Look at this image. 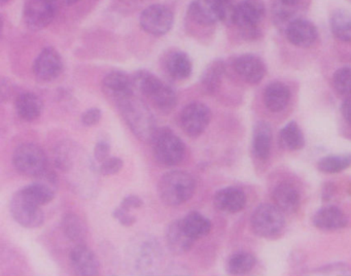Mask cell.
I'll list each match as a JSON object with an SVG mask.
<instances>
[{"mask_svg":"<svg viewBox=\"0 0 351 276\" xmlns=\"http://www.w3.org/2000/svg\"><path fill=\"white\" fill-rule=\"evenodd\" d=\"M119 109L127 126L143 142H152L158 127L153 113L147 105L134 94L119 102Z\"/></svg>","mask_w":351,"mask_h":276,"instance_id":"1","label":"cell"},{"mask_svg":"<svg viewBox=\"0 0 351 276\" xmlns=\"http://www.w3.org/2000/svg\"><path fill=\"white\" fill-rule=\"evenodd\" d=\"M158 189L163 203L168 206H180L193 197L196 181L186 171H169L160 179Z\"/></svg>","mask_w":351,"mask_h":276,"instance_id":"2","label":"cell"},{"mask_svg":"<svg viewBox=\"0 0 351 276\" xmlns=\"http://www.w3.org/2000/svg\"><path fill=\"white\" fill-rule=\"evenodd\" d=\"M151 143L156 161L163 166H176L186 156L184 141L169 128H158Z\"/></svg>","mask_w":351,"mask_h":276,"instance_id":"3","label":"cell"},{"mask_svg":"<svg viewBox=\"0 0 351 276\" xmlns=\"http://www.w3.org/2000/svg\"><path fill=\"white\" fill-rule=\"evenodd\" d=\"M13 165L20 174L36 179L48 169V158L40 146L26 142L14 150Z\"/></svg>","mask_w":351,"mask_h":276,"instance_id":"4","label":"cell"},{"mask_svg":"<svg viewBox=\"0 0 351 276\" xmlns=\"http://www.w3.org/2000/svg\"><path fill=\"white\" fill-rule=\"evenodd\" d=\"M10 211L14 220L24 228H40L45 222L42 205L28 197L22 189L12 198Z\"/></svg>","mask_w":351,"mask_h":276,"instance_id":"5","label":"cell"},{"mask_svg":"<svg viewBox=\"0 0 351 276\" xmlns=\"http://www.w3.org/2000/svg\"><path fill=\"white\" fill-rule=\"evenodd\" d=\"M234 6L221 4L215 0H194L189 5V16L195 23L210 26L221 21L232 22Z\"/></svg>","mask_w":351,"mask_h":276,"instance_id":"6","label":"cell"},{"mask_svg":"<svg viewBox=\"0 0 351 276\" xmlns=\"http://www.w3.org/2000/svg\"><path fill=\"white\" fill-rule=\"evenodd\" d=\"M252 230L258 236L272 238L285 228L283 212L272 204H262L254 210L250 220Z\"/></svg>","mask_w":351,"mask_h":276,"instance_id":"7","label":"cell"},{"mask_svg":"<svg viewBox=\"0 0 351 276\" xmlns=\"http://www.w3.org/2000/svg\"><path fill=\"white\" fill-rule=\"evenodd\" d=\"M211 119L210 108L200 101L189 103L180 113L182 130L190 137H198L208 127Z\"/></svg>","mask_w":351,"mask_h":276,"instance_id":"8","label":"cell"},{"mask_svg":"<svg viewBox=\"0 0 351 276\" xmlns=\"http://www.w3.org/2000/svg\"><path fill=\"white\" fill-rule=\"evenodd\" d=\"M58 0H26L23 18L32 30L46 28L56 16Z\"/></svg>","mask_w":351,"mask_h":276,"instance_id":"9","label":"cell"},{"mask_svg":"<svg viewBox=\"0 0 351 276\" xmlns=\"http://www.w3.org/2000/svg\"><path fill=\"white\" fill-rule=\"evenodd\" d=\"M141 28L155 36L169 32L173 25V12L164 4H153L141 12L139 18Z\"/></svg>","mask_w":351,"mask_h":276,"instance_id":"10","label":"cell"},{"mask_svg":"<svg viewBox=\"0 0 351 276\" xmlns=\"http://www.w3.org/2000/svg\"><path fill=\"white\" fill-rule=\"evenodd\" d=\"M63 64L62 57L59 51L54 47H45L36 59L34 60V76L40 82H49L56 80L62 73Z\"/></svg>","mask_w":351,"mask_h":276,"instance_id":"11","label":"cell"},{"mask_svg":"<svg viewBox=\"0 0 351 276\" xmlns=\"http://www.w3.org/2000/svg\"><path fill=\"white\" fill-rule=\"evenodd\" d=\"M58 183L56 173L47 169L43 174L36 177V181L24 187L22 191L40 205H46L56 197Z\"/></svg>","mask_w":351,"mask_h":276,"instance_id":"12","label":"cell"},{"mask_svg":"<svg viewBox=\"0 0 351 276\" xmlns=\"http://www.w3.org/2000/svg\"><path fill=\"white\" fill-rule=\"evenodd\" d=\"M266 12L263 0H243L234 6L232 23L237 25L241 31L256 28Z\"/></svg>","mask_w":351,"mask_h":276,"instance_id":"13","label":"cell"},{"mask_svg":"<svg viewBox=\"0 0 351 276\" xmlns=\"http://www.w3.org/2000/svg\"><path fill=\"white\" fill-rule=\"evenodd\" d=\"M102 90L108 98L116 101L118 104L133 95L135 90L133 78L122 70H112L104 78Z\"/></svg>","mask_w":351,"mask_h":276,"instance_id":"14","label":"cell"},{"mask_svg":"<svg viewBox=\"0 0 351 276\" xmlns=\"http://www.w3.org/2000/svg\"><path fill=\"white\" fill-rule=\"evenodd\" d=\"M71 268L77 275L93 276L99 273V260L92 249L86 245L79 244L69 253Z\"/></svg>","mask_w":351,"mask_h":276,"instance_id":"15","label":"cell"},{"mask_svg":"<svg viewBox=\"0 0 351 276\" xmlns=\"http://www.w3.org/2000/svg\"><path fill=\"white\" fill-rule=\"evenodd\" d=\"M234 69L248 84H258L266 74L264 61L254 54H244L236 58Z\"/></svg>","mask_w":351,"mask_h":276,"instance_id":"16","label":"cell"},{"mask_svg":"<svg viewBox=\"0 0 351 276\" xmlns=\"http://www.w3.org/2000/svg\"><path fill=\"white\" fill-rule=\"evenodd\" d=\"M285 35L291 45L299 47H308L315 43L317 30L310 21L295 19L285 28Z\"/></svg>","mask_w":351,"mask_h":276,"instance_id":"17","label":"cell"},{"mask_svg":"<svg viewBox=\"0 0 351 276\" xmlns=\"http://www.w3.org/2000/svg\"><path fill=\"white\" fill-rule=\"evenodd\" d=\"M168 249L174 255H184L192 249L195 239L190 236L182 226V220H176L168 225L165 231Z\"/></svg>","mask_w":351,"mask_h":276,"instance_id":"18","label":"cell"},{"mask_svg":"<svg viewBox=\"0 0 351 276\" xmlns=\"http://www.w3.org/2000/svg\"><path fill=\"white\" fill-rule=\"evenodd\" d=\"M215 207L227 214H237L246 205V196L242 189L235 187H223L213 198Z\"/></svg>","mask_w":351,"mask_h":276,"instance_id":"19","label":"cell"},{"mask_svg":"<svg viewBox=\"0 0 351 276\" xmlns=\"http://www.w3.org/2000/svg\"><path fill=\"white\" fill-rule=\"evenodd\" d=\"M135 251L132 257L134 267L141 273H152V268L158 264L161 255L159 244L156 241L145 240L135 247Z\"/></svg>","mask_w":351,"mask_h":276,"instance_id":"20","label":"cell"},{"mask_svg":"<svg viewBox=\"0 0 351 276\" xmlns=\"http://www.w3.org/2000/svg\"><path fill=\"white\" fill-rule=\"evenodd\" d=\"M312 222L319 230L335 231L346 227L347 218L340 208L328 205L318 209L314 214Z\"/></svg>","mask_w":351,"mask_h":276,"instance_id":"21","label":"cell"},{"mask_svg":"<svg viewBox=\"0 0 351 276\" xmlns=\"http://www.w3.org/2000/svg\"><path fill=\"white\" fill-rule=\"evenodd\" d=\"M15 108L23 121H36L44 111V102L36 93L22 92L16 97Z\"/></svg>","mask_w":351,"mask_h":276,"instance_id":"22","label":"cell"},{"mask_svg":"<svg viewBox=\"0 0 351 276\" xmlns=\"http://www.w3.org/2000/svg\"><path fill=\"white\" fill-rule=\"evenodd\" d=\"M166 71L176 80H188L193 72L190 56L182 51H172L167 54L164 61Z\"/></svg>","mask_w":351,"mask_h":276,"instance_id":"23","label":"cell"},{"mask_svg":"<svg viewBox=\"0 0 351 276\" xmlns=\"http://www.w3.org/2000/svg\"><path fill=\"white\" fill-rule=\"evenodd\" d=\"M291 91L287 84L281 82H273L265 89L264 103L272 113L282 111L289 104Z\"/></svg>","mask_w":351,"mask_h":276,"instance_id":"24","label":"cell"},{"mask_svg":"<svg viewBox=\"0 0 351 276\" xmlns=\"http://www.w3.org/2000/svg\"><path fill=\"white\" fill-rule=\"evenodd\" d=\"M272 129L266 122H258L252 133V152L258 160L266 161L272 146Z\"/></svg>","mask_w":351,"mask_h":276,"instance_id":"25","label":"cell"},{"mask_svg":"<svg viewBox=\"0 0 351 276\" xmlns=\"http://www.w3.org/2000/svg\"><path fill=\"white\" fill-rule=\"evenodd\" d=\"M273 201L281 211L293 214L300 206V194L291 183H280L273 191Z\"/></svg>","mask_w":351,"mask_h":276,"instance_id":"26","label":"cell"},{"mask_svg":"<svg viewBox=\"0 0 351 276\" xmlns=\"http://www.w3.org/2000/svg\"><path fill=\"white\" fill-rule=\"evenodd\" d=\"M226 66L223 60H213L201 76V87L207 94H215L221 87Z\"/></svg>","mask_w":351,"mask_h":276,"instance_id":"27","label":"cell"},{"mask_svg":"<svg viewBox=\"0 0 351 276\" xmlns=\"http://www.w3.org/2000/svg\"><path fill=\"white\" fill-rule=\"evenodd\" d=\"M182 226L191 237L197 239L204 238L210 233L213 225L208 218L200 212L192 211L182 218Z\"/></svg>","mask_w":351,"mask_h":276,"instance_id":"28","label":"cell"},{"mask_svg":"<svg viewBox=\"0 0 351 276\" xmlns=\"http://www.w3.org/2000/svg\"><path fill=\"white\" fill-rule=\"evenodd\" d=\"M135 90L138 91L147 99L153 97L165 82L147 70H138L132 76Z\"/></svg>","mask_w":351,"mask_h":276,"instance_id":"29","label":"cell"},{"mask_svg":"<svg viewBox=\"0 0 351 276\" xmlns=\"http://www.w3.org/2000/svg\"><path fill=\"white\" fill-rule=\"evenodd\" d=\"M61 229L64 236L73 242H81L87 234V228L81 216L73 212H69L63 216L61 220Z\"/></svg>","mask_w":351,"mask_h":276,"instance_id":"30","label":"cell"},{"mask_svg":"<svg viewBox=\"0 0 351 276\" xmlns=\"http://www.w3.org/2000/svg\"><path fill=\"white\" fill-rule=\"evenodd\" d=\"M279 143L289 150H299L304 148L305 137L295 122H289L280 130Z\"/></svg>","mask_w":351,"mask_h":276,"instance_id":"31","label":"cell"},{"mask_svg":"<svg viewBox=\"0 0 351 276\" xmlns=\"http://www.w3.org/2000/svg\"><path fill=\"white\" fill-rule=\"evenodd\" d=\"M330 24L335 37L344 43H351V12L336 10L330 16Z\"/></svg>","mask_w":351,"mask_h":276,"instance_id":"32","label":"cell"},{"mask_svg":"<svg viewBox=\"0 0 351 276\" xmlns=\"http://www.w3.org/2000/svg\"><path fill=\"white\" fill-rule=\"evenodd\" d=\"M149 100L160 113H169L176 108L178 99L176 91L168 84H164Z\"/></svg>","mask_w":351,"mask_h":276,"instance_id":"33","label":"cell"},{"mask_svg":"<svg viewBox=\"0 0 351 276\" xmlns=\"http://www.w3.org/2000/svg\"><path fill=\"white\" fill-rule=\"evenodd\" d=\"M256 263V260L254 255L246 251H239L229 257L227 270L233 275H242L252 271Z\"/></svg>","mask_w":351,"mask_h":276,"instance_id":"34","label":"cell"},{"mask_svg":"<svg viewBox=\"0 0 351 276\" xmlns=\"http://www.w3.org/2000/svg\"><path fill=\"white\" fill-rule=\"evenodd\" d=\"M351 166V154H332L320 159L317 169L324 173H338Z\"/></svg>","mask_w":351,"mask_h":276,"instance_id":"35","label":"cell"},{"mask_svg":"<svg viewBox=\"0 0 351 276\" xmlns=\"http://www.w3.org/2000/svg\"><path fill=\"white\" fill-rule=\"evenodd\" d=\"M335 91L344 96H351V67L339 68L332 76Z\"/></svg>","mask_w":351,"mask_h":276,"instance_id":"36","label":"cell"},{"mask_svg":"<svg viewBox=\"0 0 351 276\" xmlns=\"http://www.w3.org/2000/svg\"><path fill=\"white\" fill-rule=\"evenodd\" d=\"M123 160L119 157H108L106 160L101 162L98 172L104 176H110V175H114L117 173L120 172L122 170Z\"/></svg>","mask_w":351,"mask_h":276,"instance_id":"37","label":"cell"},{"mask_svg":"<svg viewBox=\"0 0 351 276\" xmlns=\"http://www.w3.org/2000/svg\"><path fill=\"white\" fill-rule=\"evenodd\" d=\"M315 273L319 274H343V275H349L351 274V267L344 263H335L330 265L324 266L319 269H316Z\"/></svg>","mask_w":351,"mask_h":276,"instance_id":"38","label":"cell"},{"mask_svg":"<svg viewBox=\"0 0 351 276\" xmlns=\"http://www.w3.org/2000/svg\"><path fill=\"white\" fill-rule=\"evenodd\" d=\"M112 216L124 227H131L136 222V218L132 216L129 210L124 209L121 206L114 208Z\"/></svg>","mask_w":351,"mask_h":276,"instance_id":"39","label":"cell"},{"mask_svg":"<svg viewBox=\"0 0 351 276\" xmlns=\"http://www.w3.org/2000/svg\"><path fill=\"white\" fill-rule=\"evenodd\" d=\"M101 117V109L98 108V107H91V108L87 109V111L82 115V123L85 126H88V127H91V126L99 123Z\"/></svg>","mask_w":351,"mask_h":276,"instance_id":"40","label":"cell"},{"mask_svg":"<svg viewBox=\"0 0 351 276\" xmlns=\"http://www.w3.org/2000/svg\"><path fill=\"white\" fill-rule=\"evenodd\" d=\"M110 143L106 139H99L94 148V159L97 162H104L110 157Z\"/></svg>","mask_w":351,"mask_h":276,"instance_id":"41","label":"cell"},{"mask_svg":"<svg viewBox=\"0 0 351 276\" xmlns=\"http://www.w3.org/2000/svg\"><path fill=\"white\" fill-rule=\"evenodd\" d=\"M121 207L124 209L129 210L135 209V208H141L143 206V201L141 197L136 195H129L122 200L120 204Z\"/></svg>","mask_w":351,"mask_h":276,"instance_id":"42","label":"cell"},{"mask_svg":"<svg viewBox=\"0 0 351 276\" xmlns=\"http://www.w3.org/2000/svg\"><path fill=\"white\" fill-rule=\"evenodd\" d=\"M341 113L344 119L351 125V96L347 97L341 105Z\"/></svg>","mask_w":351,"mask_h":276,"instance_id":"43","label":"cell"},{"mask_svg":"<svg viewBox=\"0 0 351 276\" xmlns=\"http://www.w3.org/2000/svg\"><path fill=\"white\" fill-rule=\"evenodd\" d=\"M13 93V87L10 84V82L9 87L7 88V84H5V80H3V82H1V100H3V102L10 100L11 97L14 95Z\"/></svg>","mask_w":351,"mask_h":276,"instance_id":"44","label":"cell"},{"mask_svg":"<svg viewBox=\"0 0 351 276\" xmlns=\"http://www.w3.org/2000/svg\"><path fill=\"white\" fill-rule=\"evenodd\" d=\"M330 185V183H326V185H324V193H322V197H324V200H326V201L332 197V193H334V187Z\"/></svg>","mask_w":351,"mask_h":276,"instance_id":"45","label":"cell"},{"mask_svg":"<svg viewBox=\"0 0 351 276\" xmlns=\"http://www.w3.org/2000/svg\"><path fill=\"white\" fill-rule=\"evenodd\" d=\"M281 3L287 4V5H293L298 0H278Z\"/></svg>","mask_w":351,"mask_h":276,"instance_id":"46","label":"cell"},{"mask_svg":"<svg viewBox=\"0 0 351 276\" xmlns=\"http://www.w3.org/2000/svg\"><path fill=\"white\" fill-rule=\"evenodd\" d=\"M63 3L67 4V5H73V4L77 3V2L81 1V0H61Z\"/></svg>","mask_w":351,"mask_h":276,"instance_id":"47","label":"cell"},{"mask_svg":"<svg viewBox=\"0 0 351 276\" xmlns=\"http://www.w3.org/2000/svg\"><path fill=\"white\" fill-rule=\"evenodd\" d=\"M215 1L219 2L221 4H230L232 3L233 0H215Z\"/></svg>","mask_w":351,"mask_h":276,"instance_id":"48","label":"cell"},{"mask_svg":"<svg viewBox=\"0 0 351 276\" xmlns=\"http://www.w3.org/2000/svg\"><path fill=\"white\" fill-rule=\"evenodd\" d=\"M9 1H10V0H1V3L5 4V3H7V2H9Z\"/></svg>","mask_w":351,"mask_h":276,"instance_id":"49","label":"cell"}]
</instances>
